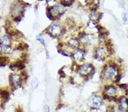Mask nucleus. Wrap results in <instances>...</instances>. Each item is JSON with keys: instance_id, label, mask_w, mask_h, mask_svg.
Instances as JSON below:
<instances>
[{"instance_id": "nucleus-1", "label": "nucleus", "mask_w": 128, "mask_h": 112, "mask_svg": "<svg viewBox=\"0 0 128 112\" xmlns=\"http://www.w3.org/2000/svg\"><path fill=\"white\" fill-rule=\"evenodd\" d=\"M102 76L106 83H112L118 81L120 77L118 67L114 64L106 65L102 70Z\"/></svg>"}, {"instance_id": "nucleus-2", "label": "nucleus", "mask_w": 128, "mask_h": 112, "mask_svg": "<svg viewBox=\"0 0 128 112\" xmlns=\"http://www.w3.org/2000/svg\"><path fill=\"white\" fill-rule=\"evenodd\" d=\"M110 48L106 46H98L94 51V56L98 60H104L110 54Z\"/></svg>"}, {"instance_id": "nucleus-3", "label": "nucleus", "mask_w": 128, "mask_h": 112, "mask_svg": "<svg viewBox=\"0 0 128 112\" xmlns=\"http://www.w3.org/2000/svg\"><path fill=\"white\" fill-rule=\"evenodd\" d=\"M94 70V66L90 64H83L78 66V72L82 76H87L92 74Z\"/></svg>"}, {"instance_id": "nucleus-4", "label": "nucleus", "mask_w": 128, "mask_h": 112, "mask_svg": "<svg viewBox=\"0 0 128 112\" xmlns=\"http://www.w3.org/2000/svg\"><path fill=\"white\" fill-rule=\"evenodd\" d=\"M117 92V87L113 84H108L105 87V96H106L107 99H113L116 96Z\"/></svg>"}, {"instance_id": "nucleus-5", "label": "nucleus", "mask_w": 128, "mask_h": 112, "mask_svg": "<svg viewBox=\"0 0 128 112\" xmlns=\"http://www.w3.org/2000/svg\"><path fill=\"white\" fill-rule=\"evenodd\" d=\"M73 58L74 61L77 63L83 62L85 59V52L81 49H78L73 53Z\"/></svg>"}, {"instance_id": "nucleus-6", "label": "nucleus", "mask_w": 128, "mask_h": 112, "mask_svg": "<svg viewBox=\"0 0 128 112\" xmlns=\"http://www.w3.org/2000/svg\"><path fill=\"white\" fill-rule=\"evenodd\" d=\"M63 12V7L62 6L60 5L54 6L53 7H51V9L49 11L50 15H51V17H57V16L62 14Z\"/></svg>"}, {"instance_id": "nucleus-7", "label": "nucleus", "mask_w": 128, "mask_h": 112, "mask_svg": "<svg viewBox=\"0 0 128 112\" xmlns=\"http://www.w3.org/2000/svg\"><path fill=\"white\" fill-rule=\"evenodd\" d=\"M21 77L17 74H12L10 76V83L14 87H17L21 83Z\"/></svg>"}, {"instance_id": "nucleus-8", "label": "nucleus", "mask_w": 128, "mask_h": 112, "mask_svg": "<svg viewBox=\"0 0 128 112\" xmlns=\"http://www.w3.org/2000/svg\"><path fill=\"white\" fill-rule=\"evenodd\" d=\"M119 109L122 112L128 111V99L124 96H121L118 99Z\"/></svg>"}, {"instance_id": "nucleus-9", "label": "nucleus", "mask_w": 128, "mask_h": 112, "mask_svg": "<svg viewBox=\"0 0 128 112\" xmlns=\"http://www.w3.org/2000/svg\"><path fill=\"white\" fill-rule=\"evenodd\" d=\"M62 28L58 24H54L50 28L49 32L51 35L58 36L62 34Z\"/></svg>"}, {"instance_id": "nucleus-10", "label": "nucleus", "mask_w": 128, "mask_h": 112, "mask_svg": "<svg viewBox=\"0 0 128 112\" xmlns=\"http://www.w3.org/2000/svg\"><path fill=\"white\" fill-rule=\"evenodd\" d=\"M91 103L92 105L95 107H99L102 104V99L100 96L98 95L93 96L90 98Z\"/></svg>"}, {"instance_id": "nucleus-11", "label": "nucleus", "mask_w": 128, "mask_h": 112, "mask_svg": "<svg viewBox=\"0 0 128 112\" xmlns=\"http://www.w3.org/2000/svg\"><path fill=\"white\" fill-rule=\"evenodd\" d=\"M101 18V14L100 13H98L96 11H93L91 13H90V18L91 22L96 23V22L98 21Z\"/></svg>"}, {"instance_id": "nucleus-12", "label": "nucleus", "mask_w": 128, "mask_h": 112, "mask_svg": "<svg viewBox=\"0 0 128 112\" xmlns=\"http://www.w3.org/2000/svg\"><path fill=\"white\" fill-rule=\"evenodd\" d=\"M12 51V48L9 45H3L1 44L0 45V52L2 53H4L5 54H10Z\"/></svg>"}, {"instance_id": "nucleus-13", "label": "nucleus", "mask_w": 128, "mask_h": 112, "mask_svg": "<svg viewBox=\"0 0 128 112\" xmlns=\"http://www.w3.org/2000/svg\"><path fill=\"white\" fill-rule=\"evenodd\" d=\"M0 42H1V44L9 45L10 44V39L7 36H4L0 38Z\"/></svg>"}, {"instance_id": "nucleus-14", "label": "nucleus", "mask_w": 128, "mask_h": 112, "mask_svg": "<svg viewBox=\"0 0 128 112\" xmlns=\"http://www.w3.org/2000/svg\"><path fill=\"white\" fill-rule=\"evenodd\" d=\"M22 11V8L20 6H19L18 5H16L14 7L12 12H13L14 14H20V12Z\"/></svg>"}, {"instance_id": "nucleus-15", "label": "nucleus", "mask_w": 128, "mask_h": 112, "mask_svg": "<svg viewBox=\"0 0 128 112\" xmlns=\"http://www.w3.org/2000/svg\"><path fill=\"white\" fill-rule=\"evenodd\" d=\"M38 80L37 79H34L32 81V87L33 89H36V88H37L38 85Z\"/></svg>"}, {"instance_id": "nucleus-16", "label": "nucleus", "mask_w": 128, "mask_h": 112, "mask_svg": "<svg viewBox=\"0 0 128 112\" xmlns=\"http://www.w3.org/2000/svg\"><path fill=\"white\" fill-rule=\"evenodd\" d=\"M121 17H122V21L125 24H126L128 23V14L126 13H123L122 14Z\"/></svg>"}, {"instance_id": "nucleus-17", "label": "nucleus", "mask_w": 128, "mask_h": 112, "mask_svg": "<svg viewBox=\"0 0 128 112\" xmlns=\"http://www.w3.org/2000/svg\"><path fill=\"white\" fill-rule=\"evenodd\" d=\"M8 58L7 57H0V66L6 64L8 62Z\"/></svg>"}, {"instance_id": "nucleus-18", "label": "nucleus", "mask_w": 128, "mask_h": 112, "mask_svg": "<svg viewBox=\"0 0 128 112\" xmlns=\"http://www.w3.org/2000/svg\"><path fill=\"white\" fill-rule=\"evenodd\" d=\"M36 40H38V41H40L42 44H44V39H43V38L42 37H40V36H37Z\"/></svg>"}, {"instance_id": "nucleus-19", "label": "nucleus", "mask_w": 128, "mask_h": 112, "mask_svg": "<svg viewBox=\"0 0 128 112\" xmlns=\"http://www.w3.org/2000/svg\"><path fill=\"white\" fill-rule=\"evenodd\" d=\"M44 112H50V108L47 105H46L44 108Z\"/></svg>"}, {"instance_id": "nucleus-20", "label": "nucleus", "mask_w": 128, "mask_h": 112, "mask_svg": "<svg viewBox=\"0 0 128 112\" xmlns=\"http://www.w3.org/2000/svg\"><path fill=\"white\" fill-rule=\"evenodd\" d=\"M63 2H64V3H70L71 2V0H62Z\"/></svg>"}, {"instance_id": "nucleus-21", "label": "nucleus", "mask_w": 128, "mask_h": 112, "mask_svg": "<svg viewBox=\"0 0 128 112\" xmlns=\"http://www.w3.org/2000/svg\"><path fill=\"white\" fill-rule=\"evenodd\" d=\"M47 1H48V2H49V1H52V0H46Z\"/></svg>"}]
</instances>
